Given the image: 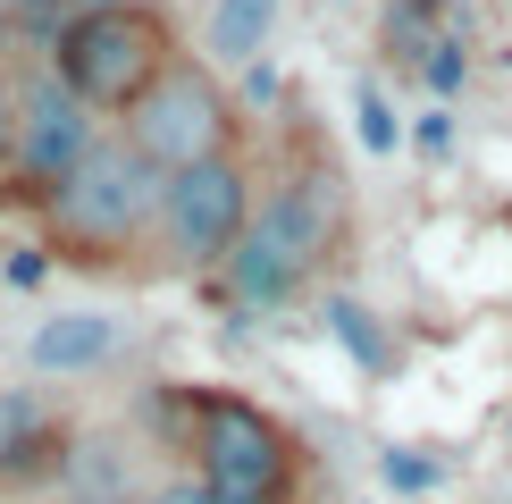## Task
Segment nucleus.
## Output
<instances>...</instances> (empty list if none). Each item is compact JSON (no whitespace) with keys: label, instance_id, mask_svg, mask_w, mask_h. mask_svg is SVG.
<instances>
[{"label":"nucleus","instance_id":"1","mask_svg":"<svg viewBox=\"0 0 512 504\" xmlns=\"http://www.w3.org/2000/svg\"><path fill=\"white\" fill-rule=\"evenodd\" d=\"M160 194L168 177L135 152L126 135H101L51 194L34 202V227H42V252L68 269H126L135 252H152V227H160Z\"/></svg>","mask_w":512,"mask_h":504},{"label":"nucleus","instance_id":"2","mask_svg":"<svg viewBox=\"0 0 512 504\" xmlns=\"http://www.w3.org/2000/svg\"><path fill=\"white\" fill-rule=\"evenodd\" d=\"M168 446L219 504H294L303 488V446L269 404L236 387H168Z\"/></svg>","mask_w":512,"mask_h":504},{"label":"nucleus","instance_id":"3","mask_svg":"<svg viewBox=\"0 0 512 504\" xmlns=\"http://www.w3.org/2000/svg\"><path fill=\"white\" fill-rule=\"evenodd\" d=\"M336 236H345V194H336L328 168H294V177L261 185V202H252V227L244 244L227 252L219 269V294L252 320H269V311L303 303L311 278L328 269Z\"/></svg>","mask_w":512,"mask_h":504},{"label":"nucleus","instance_id":"4","mask_svg":"<svg viewBox=\"0 0 512 504\" xmlns=\"http://www.w3.org/2000/svg\"><path fill=\"white\" fill-rule=\"evenodd\" d=\"M59 76H68L76 101H93L101 118H126L152 76L177 59V26H168L160 0H135V9H84V17H59L51 42H42Z\"/></svg>","mask_w":512,"mask_h":504},{"label":"nucleus","instance_id":"5","mask_svg":"<svg viewBox=\"0 0 512 504\" xmlns=\"http://www.w3.org/2000/svg\"><path fill=\"white\" fill-rule=\"evenodd\" d=\"M118 135L135 143V152L152 160L160 177H177V168H194V160L236 152V135H244V101L227 93V76L210 68L202 51H177V59L152 76V93H143L135 110L118 118Z\"/></svg>","mask_w":512,"mask_h":504},{"label":"nucleus","instance_id":"6","mask_svg":"<svg viewBox=\"0 0 512 504\" xmlns=\"http://www.w3.org/2000/svg\"><path fill=\"white\" fill-rule=\"evenodd\" d=\"M252 202H261V177H252L244 152H219V160L177 168L168 194H160L152 252L177 269V278H219L227 252H236L244 227H252Z\"/></svg>","mask_w":512,"mask_h":504},{"label":"nucleus","instance_id":"7","mask_svg":"<svg viewBox=\"0 0 512 504\" xmlns=\"http://www.w3.org/2000/svg\"><path fill=\"white\" fill-rule=\"evenodd\" d=\"M93 143H101V110L68 93V76L51 59H34L26 76H9V177H0L9 194L42 202Z\"/></svg>","mask_w":512,"mask_h":504},{"label":"nucleus","instance_id":"8","mask_svg":"<svg viewBox=\"0 0 512 504\" xmlns=\"http://www.w3.org/2000/svg\"><path fill=\"white\" fill-rule=\"evenodd\" d=\"M126 320L118 311H51L34 336H26V370L34 378H101L126 362Z\"/></svg>","mask_w":512,"mask_h":504},{"label":"nucleus","instance_id":"9","mask_svg":"<svg viewBox=\"0 0 512 504\" xmlns=\"http://www.w3.org/2000/svg\"><path fill=\"white\" fill-rule=\"evenodd\" d=\"M68 471V429H59L51 395L42 387H0V488H26V479H59Z\"/></svg>","mask_w":512,"mask_h":504},{"label":"nucleus","instance_id":"10","mask_svg":"<svg viewBox=\"0 0 512 504\" xmlns=\"http://www.w3.org/2000/svg\"><path fill=\"white\" fill-rule=\"evenodd\" d=\"M286 0H202V59L210 68H252L269 59Z\"/></svg>","mask_w":512,"mask_h":504},{"label":"nucleus","instance_id":"11","mask_svg":"<svg viewBox=\"0 0 512 504\" xmlns=\"http://www.w3.org/2000/svg\"><path fill=\"white\" fill-rule=\"evenodd\" d=\"M378 34H387V51L403 59V68H420V76L454 51V34H445V9H437V0H387Z\"/></svg>","mask_w":512,"mask_h":504},{"label":"nucleus","instance_id":"12","mask_svg":"<svg viewBox=\"0 0 512 504\" xmlns=\"http://www.w3.org/2000/svg\"><path fill=\"white\" fill-rule=\"evenodd\" d=\"M328 328H336V345H345L353 362H370V370H387V362H395V345L378 336V320H370L361 303H328Z\"/></svg>","mask_w":512,"mask_h":504},{"label":"nucleus","instance_id":"13","mask_svg":"<svg viewBox=\"0 0 512 504\" xmlns=\"http://www.w3.org/2000/svg\"><path fill=\"white\" fill-rule=\"evenodd\" d=\"M353 118H361V143H370V152H378V160H387V152H395V143H403V118L387 110V93H378V84H370V76H361V84H353Z\"/></svg>","mask_w":512,"mask_h":504},{"label":"nucleus","instance_id":"14","mask_svg":"<svg viewBox=\"0 0 512 504\" xmlns=\"http://www.w3.org/2000/svg\"><path fill=\"white\" fill-rule=\"evenodd\" d=\"M437 479H445V462L437 454H420V446H387V488H437Z\"/></svg>","mask_w":512,"mask_h":504},{"label":"nucleus","instance_id":"15","mask_svg":"<svg viewBox=\"0 0 512 504\" xmlns=\"http://www.w3.org/2000/svg\"><path fill=\"white\" fill-rule=\"evenodd\" d=\"M59 17H68V0H0V26H34L42 42H51Z\"/></svg>","mask_w":512,"mask_h":504},{"label":"nucleus","instance_id":"16","mask_svg":"<svg viewBox=\"0 0 512 504\" xmlns=\"http://www.w3.org/2000/svg\"><path fill=\"white\" fill-rule=\"evenodd\" d=\"M412 143H420V152H429V160H445V152H454V110H445V101H437V110H420Z\"/></svg>","mask_w":512,"mask_h":504},{"label":"nucleus","instance_id":"17","mask_svg":"<svg viewBox=\"0 0 512 504\" xmlns=\"http://www.w3.org/2000/svg\"><path fill=\"white\" fill-rule=\"evenodd\" d=\"M135 504H219V496H210V488H202V479H194V471H185V479H160V488H143Z\"/></svg>","mask_w":512,"mask_h":504},{"label":"nucleus","instance_id":"18","mask_svg":"<svg viewBox=\"0 0 512 504\" xmlns=\"http://www.w3.org/2000/svg\"><path fill=\"white\" fill-rule=\"evenodd\" d=\"M0 177H9V76H0Z\"/></svg>","mask_w":512,"mask_h":504},{"label":"nucleus","instance_id":"19","mask_svg":"<svg viewBox=\"0 0 512 504\" xmlns=\"http://www.w3.org/2000/svg\"><path fill=\"white\" fill-rule=\"evenodd\" d=\"M84 9H135V0H68V17H84Z\"/></svg>","mask_w":512,"mask_h":504},{"label":"nucleus","instance_id":"20","mask_svg":"<svg viewBox=\"0 0 512 504\" xmlns=\"http://www.w3.org/2000/svg\"><path fill=\"white\" fill-rule=\"evenodd\" d=\"M437 9H471V0H437Z\"/></svg>","mask_w":512,"mask_h":504}]
</instances>
